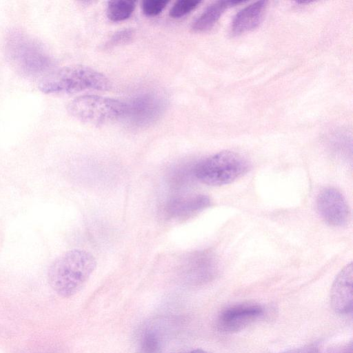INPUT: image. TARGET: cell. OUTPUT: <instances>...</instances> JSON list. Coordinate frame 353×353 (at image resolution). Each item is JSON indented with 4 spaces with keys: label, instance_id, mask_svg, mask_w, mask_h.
I'll return each instance as SVG.
<instances>
[{
    "label": "cell",
    "instance_id": "cell-7",
    "mask_svg": "<svg viewBox=\"0 0 353 353\" xmlns=\"http://www.w3.org/2000/svg\"><path fill=\"white\" fill-rule=\"evenodd\" d=\"M318 212L324 221L334 226L345 225L350 218L347 203L341 193L333 188L322 190L316 200Z\"/></svg>",
    "mask_w": 353,
    "mask_h": 353
},
{
    "label": "cell",
    "instance_id": "cell-10",
    "mask_svg": "<svg viewBox=\"0 0 353 353\" xmlns=\"http://www.w3.org/2000/svg\"><path fill=\"white\" fill-rule=\"evenodd\" d=\"M266 3V1H259L237 12L232 22V33L239 35L256 28L263 19Z\"/></svg>",
    "mask_w": 353,
    "mask_h": 353
},
{
    "label": "cell",
    "instance_id": "cell-13",
    "mask_svg": "<svg viewBox=\"0 0 353 353\" xmlns=\"http://www.w3.org/2000/svg\"><path fill=\"white\" fill-rule=\"evenodd\" d=\"M134 8V1H111L108 4L107 16L112 21H121L131 16Z\"/></svg>",
    "mask_w": 353,
    "mask_h": 353
},
{
    "label": "cell",
    "instance_id": "cell-15",
    "mask_svg": "<svg viewBox=\"0 0 353 353\" xmlns=\"http://www.w3.org/2000/svg\"><path fill=\"white\" fill-rule=\"evenodd\" d=\"M201 3L197 0H181L175 2L170 11V15L173 18H179L186 15Z\"/></svg>",
    "mask_w": 353,
    "mask_h": 353
},
{
    "label": "cell",
    "instance_id": "cell-4",
    "mask_svg": "<svg viewBox=\"0 0 353 353\" xmlns=\"http://www.w3.org/2000/svg\"><path fill=\"white\" fill-rule=\"evenodd\" d=\"M125 102L98 95H82L68 104L70 114L77 119L101 125L123 118Z\"/></svg>",
    "mask_w": 353,
    "mask_h": 353
},
{
    "label": "cell",
    "instance_id": "cell-2",
    "mask_svg": "<svg viewBox=\"0 0 353 353\" xmlns=\"http://www.w3.org/2000/svg\"><path fill=\"white\" fill-rule=\"evenodd\" d=\"M110 86L102 73L87 66L63 67L46 77L39 85L45 93H75L85 90H105Z\"/></svg>",
    "mask_w": 353,
    "mask_h": 353
},
{
    "label": "cell",
    "instance_id": "cell-19",
    "mask_svg": "<svg viewBox=\"0 0 353 353\" xmlns=\"http://www.w3.org/2000/svg\"><path fill=\"white\" fill-rule=\"evenodd\" d=\"M307 353H320L317 347L312 345L307 347Z\"/></svg>",
    "mask_w": 353,
    "mask_h": 353
},
{
    "label": "cell",
    "instance_id": "cell-8",
    "mask_svg": "<svg viewBox=\"0 0 353 353\" xmlns=\"http://www.w3.org/2000/svg\"><path fill=\"white\" fill-rule=\"evenodd\" d=\"M263 313L261 305L241 303L223 310L217 320L218 328L225 332L240 331L253 323Z\"/></svg>",
    "mask_w": 353,
    "mask_h": 353
},
{
    "label": "cell",
    "instance_id": "cell-1",
    "mask_svg": "<svg viewBox=\"0 0 353 353\" xmlns=\"http://www.w3.org/2000/svg\"><path fill=\"white\" fill-rule=\"evenodd\" d=\"M96 267L89 252L74 249L58 256L48 272L49 284L62 297L75 294L88 281Z\"/></svg>",
    "mask_w": 353,
    "mask_h": 353
},
{
    "label": "cell",
    "instance_id": "cell-20",
    "mask_svg": "<svg viewBox=\"0 0 353 353\" xmlns=\"http://www.w3.org/2000/svg\"><path fill=\"white\" fill-rule=\"evenodd\" d=\"M182 353H208V352H206L205 351L201 350V349H196V350H193L191 351L182 352Z\"/></svg>",
    "mask_w": 353,
    "mask_h": 353
},
{
    "label": "cell",
    "instance_id": "cell-6",
    "mask_svg": "<svg viewBox=\"0 0 353 353\" xmlns=\"http://www.w3.org/2000/svg\"><path fill=\"white\" fill-rule=\"evenodd\" d=\"M125 118L135 127L147 126L161 115L165 107L163 99L153 93H144L125 102Z\"/></svg>",
    "mask_w": 353,
    "mask_h": 353
},
{
    "label": "cell",
    "instance_id": "cell-18",
    "mask_svg": "<svg viewBox=\"0 0 353 353\" xmlns=\"http://www.w3.org/2000/svg\"><path fill=\"white\" fill-rule=\"evenodd\" d=\"M334 353H352V344L350 343V345L341 347Z\"/></svg>",
    "mask_w": 353,
    "mask_h": 353
},
{
    "label": "cell",
    "instance_id": "cell-12",
    "mask_svg": "<svg viewBox=\"0 0 353 353\" xmlns=\"http://www.w3.org/2000/svg\"><path fill=\"white\" fill-rule=\"evenodd\" d=\"M210 202L205 195L176 199L170 202L168 212L172 216H186L203 210L210 205Z\"/></svg>",
    "mask_w": 353,
    "mask_h": 353
},
{
    "label": "cell",
    "instance_id": "cell-11",
    "mask_svg": "<svg viewBox=\"0 0 353 353\" xmlns=\"http://www.w3.org/2000/svg\"><path fill=\"white\" fill-rule=\"evenodd\" d=\"M242 1H218L209 5L194 21L192 29L194 32H205L211 29L228 8L243 3Z\"/></svg>",
    "mask_w": 353,
    "mask_h": 353
},
{
    "label": "cell",
    "instance_id": "cell-3",
    "mask_svg": "<svg viewBox=\"0 0 353 353\" xmlns=\"http://www.w3.org/2000/svg\"><path fill=\"white\" fill-rule=\"evenodd\" d=\"M249 168V163L243 156L236 152L225 150L199 162L194 168V174L203 183L218 186L236 181Z\"/></svg>",
    "mask_w": 353,
    "mask_h": 353
},
{
    "label": "cell",
    "instance_id": "cell-9",
    "mask_svg": "<svg viewBox=\"0 0 353 353\" xmlns=\"http://www.w3.org/2000/svg\"><path fill=\"white\" fill-rule=\"evenodd\" d=\"M352 263L345 265L334 279L330 291V304L333 310L347 314L352 310Z\"/></svg>",
    "mask_w": 353,
    "mask_h": 353
},
{
    "label": "cell",
    "instance_id": "cell-5",
    "mask_svg": "<svg viewBox=\"0 0 353 353\" xmlns=\"http://www.w3.org/2000/svg\"><path fill=\"white\" fill-rule=\"evenodd\" d=\"M6 48L11 61L28 74L41 73L51 65L52 61L43 48L21 32L10 35Z\"/></svg>",
    "mask_w": 353,
    "mask_h": 353
},
{
    "label": "cell",
    "instance_id": "cell-16",
    "mask_svg": "<svg viewBox=\"0 0 353 353\" xmlns=\"http://www.w3.org/2000/svg\"><path fill=\"white\" fill-rule=\"evenodd\" d=\"M169 3L166 0H147L142 3L143 13L150 17L158 15Z\"/></svg>",
    "mask_w": 353,
    "mask_h": 353
},
{
    "label": "cell",
    "instance_id": "cell-14",
    "mask_svg": "<svg viewBox=\"0 0 353 353\" xmlns=\"http://www.w3.org/2000/svg\"><path fill=\"white\" fill-rule=\"evenodd\" d=\"M161 347L160 338L154 330L146 331L141 343V353H157Z\"/></svg>",
    "mask_w": 353,
    "mask_h": 353
},
{
    "label": "cell",
    "instance_id": "cell-17",
    "mask_svg": "<svg viewBox=\"0 0 353 353\" xmlns=\"http://www.w3.org/2000/svg\"><path fill=\"white\" fill-rule=\"evenodd\" d=\"M132 31L129 29L123 30L115 33L110 40V45L117 46L125 43L132 37Z\"/></svg>",
    "mask_w": 353,
    "mask_h": 353
}]
</instances>
